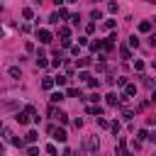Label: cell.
<instances>
[{
    "instance_id": "1",
    "label": "cell",
    "mask_w": 156,
    "mask_h": 156,
    "mask_svg": "<svg viewBox=\"0 0 156 156\" xmlns=\"http://www.w3.org/2000/svg\"><path fill=\"white\" fill-rule=\"evenodd\" d=\"M29 117H34V107H32V105H27L22 112H17V117H15V120H17L20 124H27V122H29Z\"/></svg>"
},
{
    "instance_id": "25",
    "label": "cell",
    "mask_w": 156,
    "mask_h": 156,
    "mask_svg": "<svg viewBox=\"0 0 156 156\" xmlns=\"http://www.w3.org/2000/svg\"><path fill=\"white\" fill-rule=\"evenodd\" d=\"M110 129H112V132H115V134H120V122H117V120H115V122H112V124H110Z\"/></svg>"
},
{
    "instance_id": "33",
    "label": "cell",
    "mask_w": 156,
    "mask_h": 156,
    "mask_svg": "<svg viewBox=\"0 0 156 156\" xmlns=\"http://www.w3.org/2000/svg\"><path fill=\"white\" fill-rule=\"evenodd\" d=\"M49 22H51V25H58V12H54V15L49 17Z\"/></svg>"
},
{
    "instance_id": "8",
    "label": "cell",
    "mask_w": 156,
    "mask_h": 156,
    "mask_svg": "<svg viewBox=\"0 0 156 156\" xmlns=\"http://www.w3.org/2000/svg\"><path fill=\"white\" fill-rule=\"evenodd\" d=\"M54 117H56V120L61 122V124H66V122H68V115H66V112H54Z\"/></svg>"
},
{
    "instance_id": "20",
    "label": "cell",
    "mask_w": 156,
    "mask_h": 156,
    "mask_svg": "<svg viewBox=\"0 0 156 156\" xmlns=\"http://www.w3.org/2000/svg\"><path fill=\"white\" fill-rule=\"evenodd\" d=\"M90 49L98 51V49H103V39H98V42H90Z\"/></svg>"
},
{
    "instance_id": "31",
    "label": "cell",
    "mask_w": 156,
    "mask_h": 156,
    "mask_svg": "<svg viewBox=\"0 0 156 156\" xmlns=\"http://www.w3.org/2000/svg\"><path fill=\"white\" fill-rule=\"evenodd\" d=\"M66 17H68V12L64 8H58V20H66Z\"/></svg>"
},
{
    "instance_id": "6",
    "label": "cell",
    "mask_w": 156,
    "mask_h": 156,
    "mask_svg": "<svg viewBox=\"0 0 156 156\" xmlns=\"http://www.w3.org/2000/svg\"><path fill=\"white\" fill-rule=\"evenodd\" d=\"M64 98H66V95H64L61 90H56V93H51V95H49V100H51V105H56V103H61Z\"/></svg>"
},
{
    "instance_id": "21",
    "label": "cell",
    "mask_w": 156,
    "mask_h": 156,
    "mask_svg": "<svg viewBox=\"0 0 156 156\" xmlns=\"http://www.w3.org/2000/svg\"><path fill=\"white\" fill-rule=\"evenodd\" d=\"M134 68H136V71H139V73H142V71L146 68V64H144V61H139V58H136V61H134Z\"/></svg>"
},
{
    "instance_id": "7",
    "label": "cell",
    "mask_w": 156,
    "mask_h": 156,
    "mask_svg": "<svg viewBox=\"0 0 156 156\" xmlns=\"http://www.w3.org/2000/svg\"><path fill=\"white\" fill-rule=\"evenodd\" d=\"M120 103H122V98L117 95V93H110V95H107V105L115 107V105H120Z\"/></svg>"
},
{
    "instance_id": "29",
    "label": "cell",
    "mask_w": 156,
    "mask_h": 156,
    "mask_svg": "<svg viewBox=\"0 0 156 156\" xmlns=\"http://www.w3.org/2000/svg\"><path fill=\"white\" fill-rule=\"evenodd\" d=\"M27 154H29V156H39V149H37V146H29Z\"/></svg>"
},
{
    "instance_id": "36",
    "label": "cell",
    "mask_w": 156,
    "mask_h": 156,
    "mask_svg": "<svg viewBox=\"0 0 156 156\" xmlns=\"http://www.w3.org/2000/svg\"><path fill=\"white\" fill-rule=\"evenodd\" d=\"M117 86H120V88H124V86H127V78H122V76H120V78H117Z\"/></svg>"
},
{
    "instance_id": "41",
    "label": "cell",
    "mask_w": 156,
    "mask_h": 156,
    "mask_svg": "<svg viewBox=\"0 0 156 156\" xmlns=\"http://www.w3.org/2000/svg\"><path fill=\"white\" fill-rule=\"evenodd\" d=\"M0 132H3V122H0Z\"/></svg>"
},
{
    "instance_id": "5",
    "label": "cell",
    "mask_w": 156,
    "mask_h": 156,
    "mask_svg": "<svg viewBox=\"0 0 156 156\" xmlns=\"http://www.w3.org/2000/svg\"><path fill=\"white\" fill-rule=\"evenodd\" d=\"M86 146H88V151H90V154H95L98 149H100V144H98V139H95V136H90V139L86 142Z\"/></svg>"
},
{
    "instance_id": "9",
    "label": "cell",
    "mask_w": 156,
    "mask_h": 156,
    "mask_svg": "<svg viewBox=\"0 0 156 156\" xmlns=\"http://www.w3.org/2000/svg\"><path fill=\"white\" fill-rule=\"evenodd\" d=\"M42 88H44V90H51V88H54V78H44V81H42Z\"/></svg>"
},
{
    "instance_id": "38",
    "label": "cell",
    "mask_w": 156,
    "mask_h": 156,
    "mask_svg": "<svg viewBox=\"0 0 156 156\" xmlns=\"http://www.w3.org/2000/svg\"><path fill=\"white\" fill-rule=\"evenodd\" d=\"M144 139H149V134H146V129H142V132H139V142H144Z\"/></svg>"
},
{
    "instance_id": "16",
    "label": "cell",
    "mask_w": 156,
    "mask_h": 156,
    "mask_svg": "<svg viewBox=\"0 0 156 156\" xmlns=\"http://www.w3.org/2000/svg\"><path fill=\"white\" fill-rule=\"evenodd\" d=\"M37 139H39V134H37V132H34V129H32V132H29V134H27V142H29V144H34V142H37Z\"/></svg>"
},
{
    "instance_id": "10",
    "label": "cell",
    "mask_w": 156,
    "mask_h": 156,
    "mask_svg": "<svg viewBox=\"0 0 156 156\" xmlns=\"http://www.w3.org/2000/svg\"><path fill=\"white\" fill-rule=\"evenodd\" d=\"M37 66H39V68H46V66H49V61L44 58V54H39V58H37Z\"/></svg>"
},
{
    "instance_id": "39",
    "label": "cell",
    "mask_w": 156,
    "mask_h": 156,
    "mask_svg": "<svg viewBox=\"0 0 156 156\" xmlns=\"http://www.w3.org/2000/svg\"><path fill=\"white\" fill-rule=\"evenodd\" d=\"M64 3H66V0H54V5H56V8H64Z\"/></svg>"
},
{
    "instance_id": "35",
    "label": "cell",
    "mask_w": 156,
    "mask_h": 156,
    "mask_svg": "<svg viewBox=\"0 0 156 156\" xmlns=\"http://www.w3.org/2000/svg\"><path fill=\"white\" fill-rule=\"evenodd\" d=\"M129 46H139V39H136V37H129Z\"/></svg>"
},
{
    "instance_id": "24",
    "label": "cell",
    "mask_w": 156,
    "mask_h": 156,
    "mask_svg": "<svg viewBox=\"0 0 156 156\" xmlns=\"http://www.w3.org/2000/svg\"><path fill=\"white\" fill-rule=\"evenodd\" d=\"M8 73H10V76H12V78H20V68H17V66H12V68H10V71H8Z\"/></svg>"
},
{
    "instance_id": "12",
    "label": "cell",
    "mask_w": 156,
    "mask_h": 156,
    "mask_svg": "<svg viewBox=\"0 0 156 156\" xmlns=\"http://www.w3.org/2000/svg\"><path fill=\"white\" fill-rule=\"evenodd\" d=\"M88 112H90V115H103V107H100V105H90Z\"/></svg>"
},
{
    "instance_id": "2",
    "label": "cell",
    "mask_w": 156,
    "mask_h": 156,
    "mask_svg": "<svg viewBox=\"0 0 156 156\" xmlns=\"http://www.w3.org/2000/svg\"><path fill=\"white\" fill-rule=\"evenodd\" d=\"M49 134L54 136L56 142H66L68 136H66V129H58V127H49Z\"/></svg>"
},
{
    "instance_id": "4",
    "label": "cell",
    "mask_w": 156,
    "mask_h": 156,
    "mask_svg": "<svg viewBox=\"0 0 156 156\" xmlns=\"http://www.w3.org/2000/svg\"><path fill=\"white\" fill-rule=\"evenodd\" d=\"M37 37H39V42H42V44H49V42H51V32H49V29H39Z\"/></svg>"
},
{
    "instance_id": "19",
    "label": "cell",
    "mask_w": 156,
    "mask_h": 156,
    "mask_svg": "<svg viewBox=\"0 0 156 156\" xmlns=\"http://www.w3.org/2000/svg\"><path fill=\"white\" fill-rule=\"evenodd\" d=\"M98 124H100L103 129H107V127H110V122L105 120V117H100V115H98Z\"/></svg>"
},
{
    "instance_id": "23",
    "label": "cell",
    "mask_w": 156,
    "mask_h": 156,
    "mask_svg": "<svg viewBox=\"0 0 156 156\" xmlns=\"http://www.w3.org/2000/svg\"><path fill=\"white\" fill-rule=\"evenodd\" d=\"M12 144H15V146H20V149H22V146H25V139H20V136H12Z\"/></svg>"
},
{
    "instance_id": "17",
    "label": "cell",
    "mask_w": 156,
    "mask_h": 156,
    "mask_svg": "<svg viewBox=\"0 0 156 156\" xmlns=\"http://www.w3.org/2000/svg\"><path fill=\"white\" fill-rule=\"evenodd\" d=\"M66 98H81V93H78V88H68Z\"/></svg>"
},
{
    "instance_id": "3",
    "label": "cell",
    "mask_w": 156,
    "mask_h": 156,
    "mask_svg": "<svg viewBox=\"0 0 156 156\" xmlns=\"http://www.w3.org/2000/svg\"><path fill=\"white\" fill-rule=\"evenodd\" d=\"M58 37H61L64 46H71V29H68V27H61V29H58Z\"/></svg>"
},
{
    "instance_id": "34",
    "label": "cell",
    "mask_w": 156,
    "mask_h": 156,
    "mask_svg": "<svg viewBox=\"0 0 156 156\" xmlns=\"http://www.w3.org/2000/svg\"><path fill=\"white\" fill-rule=\"evenodd\" d=\"M107 10L115 15V12H117V3H107Z\"/></svg>"
},
{
    "instance_id": "13",
    "label": "cell",
    "mask_w": 156,
    "mask_h": 156,
    "mask_svg": "<svg viewBox=\"0 0 156 156\" xmlns=\"http://www.w3.org/2000/svg\"><path fill=\"white\" fill-rule=\"evenodd\" d=\"M122 117H124V120H132V117H134V110H129V107H122Z\"/></svg>"
},
{
    "instance_id": "14",
    "label": "cell",
    "mask_w": 156,
    "mask_h": 156,
    "mask_svg": "<svg viewBox=\"0 0 156 156\" xmlns=\"http://www.w3.org/2000/svg\"><path fill=\"white\" fill-rule=\"evenodd\" d=\"M66 81H68L66 76H56V78H54V86H66Z\"/></svg>"
},
{
    "instance_id": "40",
    "label": "cell",
    "mask_w": 156,
    "mask_h": 156,
    "mask_svg": "<svg viewBox=\"0 0 156 156\" xmlns=\"http://www.w3.org/2000/svg\"><path fill=\"white\" fill-rule=\"evenodd\" d=\"M66 3H78V0H66Z\"/></svg>"
},
{
    "instance_id": "37",
    "label": "cell",
    "mask_w": 156,
    "mask_h": 156,
    "mask_svg": "<svg viewBox=\"0 0 156 156\" xmlns=\"http://www.w3.org/2000/svg\"><path fill=\"white\" fill-rule=\"evenodd\" d=\"M88 86H90V88H98V86H100V81H95V78H90V81H88Z\"/></svg>"
},
{
    "instance_id": "32",
    "label": "cell",
    "mask_w": 156,
    "mask_h": 156,
    "mask_svg": "<svg viewBox=\"0 0 156 156\" xmlns=\"http://www.w3.org/2000/svg\"><path fill=\"white\" fill-rule=\"evenodd\" d=\"M90 17H93V20H100V17H103V12H100V10H93V12H90Z\"/></svg>"
},
{
    "instance_id": "42",
    "label": "cell",
    "mask_w": 156,
    "mask_h": 156,
    "mask_svg": "<svg viewBox=\"0 0 156 156\" xmlns=\"http://www.w3.org/2000/svg\"><path fill=\"white\" fill-rule=\"evenodd\" d=\"M0 10H3V8H0Z\"/></svg>"
},
{
    "instance_id": "30",
    "label": "cell",
    "mask_w": 156,
    "mask_h": 156,
    "mask_svg": "<svg viewBox=\"0 0 156 156\" xmlns=\"http://www.w3.org/2000/svg\"><path fill=\"white\" fill-rule=\"evenodd\" d=\"M78 78H81V81H90V73H86V71H81V73H78Z\"/></svg>"
},
{
    "instance_id": "11",
    "label": "cell",
    "mask_w": 156,
    "mask_h": 156,
    "mask_svg": "<svg viewBox=\"0 0 156 156\" xmlns=\"http://www.w3.org/2000/svg\"><path fill=\"white\" fill-rule=\"evenodd\" d=\"M139 32H151V22H149V20L139 22Z\"/></svg>"
},
{
    "instance_id": "26",
    "label": "cell",
    "mask_w": 156,
    "mask_h": 156,
    "mask_svg": "<svg viewBox=\"0 0 156 156\" xmlns=\"http://www.w3.org/2000/svg\"><path fill=\"white\" fill-rule=\"evenodd\" d=\"M115 27H117L115 20H107V22H105V29H115Z\"/></svg>"
},
{
    "instance_id": "27",
    "label": "cell",
    "mask_w": 156,
    "mask_h": 156,
    "mask_svg": "<svg viewBox=\"0 0 156 156\" xmlns=\"http://www.w3.org/2000/svg\"><path fill=\"white\" fill-rule=\"evenodd\" d=\"M86 100H90V103H98V100H100V95H98V93H93V95H88V98H86Z\"/></svg>"
},
{
    "instance_id": "15",
    "label": "cell",
    "mask_w": 156,
    "mask_h": 156,
    "mask_svg": "<svg viewBox=\"0 0 156 156\" xmlns=\"http://www.w3.org/2000/svg\"><path fill=\"white\" fill-rule=\"evenodd\" d=\"M76 66H78V68H86V66H90V58H78V61H76Z\"/></svg>"
},
{
    "instance_id": "18",
    "label": "cell",
    "mask_w": 156,
    "mask_h": 156,
    "mask_svg": "<svg viewBox=\"0 0 156 156\" xmlns=\"http://www.w3.org/2000/svg\"><path fill=\"white\" fill-rule=\"evenodd\" d=\"M120 56H122V58H129V56H132V54H129V46H120Z\"/></svg>"
},
{
    "instance_id": "22",
    "label": "cell",
    "mask_w": 156,
    "mask_h": 156,
    "mask_svg": "<svg viewBox=\"0 0 156 156\" xmlns=\"http://www.w3.org/2000/svg\"><path fill=\"white\" fill-rule=\"evenodd\" d=\"M22 17H25V20H32V17H34V12H32L29 8H25V10H22Z\"/></svg>"
},
{
    "instance_id": "28",
    "label": "cell",
    "mask_w": 156,
    "mask_h": 156,
    "mask_svg": "<svg viewBox=\"0 0 156 156\" xmlns=\"http://www.w3.org/2000/svg\"><path fill=\"white\" fill-rule=\"evenodd\" d=\"M46 154H51V156H56V146H54V144H46Z\"/></svg>"
}]
</instances>
